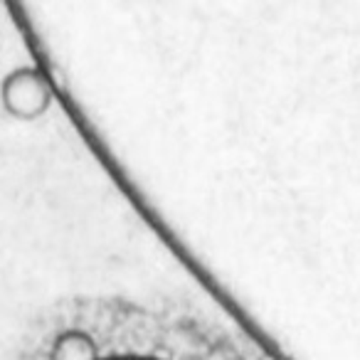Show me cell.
<instances>
[{"label": "cell", "instance_id": "3957f363", "mask_svg": "<svg viewBox=\"0 0 360 360\" xmlns=\"http://www.w3.org/2000/svg\"><path fill=\"white\" fill-rule=\"evenodd\" d=\"M101 360H163V358H155V355H134V353H126V355H106Z\"/></svg>", "mask_w": 360, "mask_h": 360}, {"label": "cell", "instance_id": "7a4b0ae2", "mask_svg": "<svg viewBox=\"0 0 360 360\" xmlns=\"http://www.w3.org/2000/svg\"><path fill=\"white\" fill-rule=\"evenodd\" d=\"M50 360H101V355L89 333H84V330H65L52 343Z\"/></svg>", "mask_w": 360, "mask_h": 360}, {"label": "cell", "instance_id": "6da1fadb", "mask_svg": "<svg viewBox=\"0 0 360 360\" xmlns=\"http://www.w3.org/2000/svg\"><path fill=\"white\" fill-rule=\"evenodd\" d=\"M55 91L45 72L32 65L18 67L0 82V104L13 119L35 121L47 114L52 106Z\"/></svg>", "mask_w": 360, "mask_h": 360}]
</instances>
